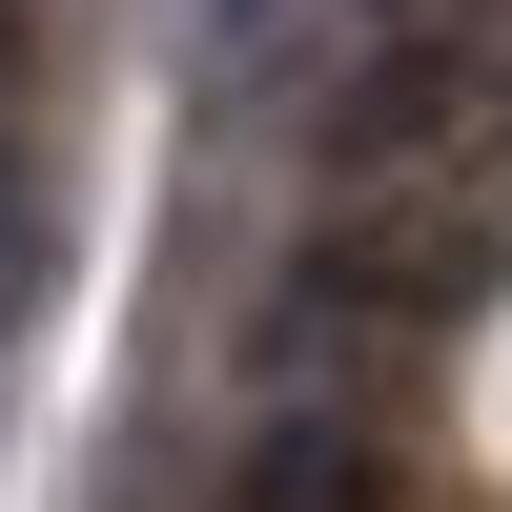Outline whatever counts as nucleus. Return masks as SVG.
Returning a JSON list of instances; mask_svg holds the SVG:
<instances>
[{
  "mask_svg": "<svg viewBox=\"0 0 512 512\" xmlns=\"http://www.w3.org/2000/svg\"><path fill=\"white\" fill-rule=\"evenodd\" d=\"M226 21H267V0H226Z\"/></svg>",
  "mask_w": 512,
  "mask_h": 512,
  "instance_id": "7ed1b4c3",
  "label": "nucleus"
},
{
  "mask_svg": "<svg viewBox=\"0 0 512 512\" xmlns=\"http://www.w3.org/2000/svg\"><path fill=\"white\" fill-rule=\"evenodd\" d=\"M41 267H62V226H41V164H21V123H0V328L41 308Z\"/></svg>",
  "mask_w": 512,
  "mask_h": 512,
  "instance_id": "f03ea898",
  "label": "nucleus"
},
{
  "mask_svg": "<svg viewBox=\"0 0 512 512\" xmlns=\"http://www.w3.org/2000/svg\"><path fill=\"white\" fill-rule=\"evenodd\" d=\"M226 512H390V451H369V410H267L246 431Z\"/></svg>",
  "mask_w": 512,
  "mask_h": 512,
  "instance_id": "f257e3e1",
  "label": "nucleus"
}]
</instances>
